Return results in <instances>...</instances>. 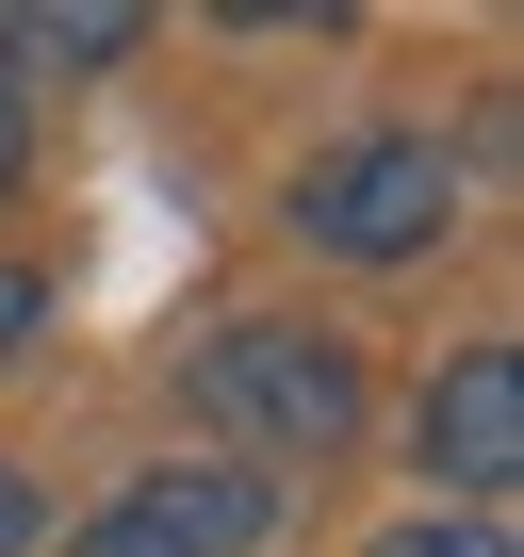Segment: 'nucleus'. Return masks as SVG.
<instances>
[{
    "label": "nucleus",
    "instance_id": "nucleus-1",
    "mask_svg": "<svg viewBox=\"0 0 524 557\" xmlns=\"http://www.w3.org/2000/svg\"><path fill=\"white\" fill-rule=\"evenodd\" d=\"M197 410H213L246 459H345L377 394H361V345H345V329L246 312V329H213V345H197Z\"/></svg>",
    "mask_w": 524,
    "mask_h": 557
},
{
    "label": "nucleus",
    "instance_id": "nucleus-2",
    "mask_svg": "<svg viewBox=\"0 0 524 557\" xmlns=\"http://www.w3.org/2000/svg\"><path fill=\"white\" fill-rule=\"evenodd\" d=\"M459 230V148L442 132H345L296 164V246L312 262H426Z\"/></svg>",
    "mask_w": 524,
    "mask_h": 557
},
{
    "label": "nucleus",
    "instance_id": "nucleus-3",
    "mask_svg": "<svg viewBox=\"0 0 524 557\" xmlns=\"http://www.w3.org/2000/svg\"><path fill=\"white\" fill-rule=\"evenodd\" d=\"M262 524H279V475H246V459H164V475H132V492L83 524V557H262Z\"/></svg>",
    "mask_w": 524,
    "mask_h": 557
},
{
    "label": "nucleus",
    "instance_id": "nucleus-4",
    "mask_svg": "<svg viewBox=\"0 0 524 557\" xmlns=\"http://www.w3.org/2000/svg\"><path fill=\"white\" fill-rule=\"evenodd\" d=\"M410 443H426V475L491 524V508L524 492V345H459V361L426 377V426H410Z\"/></svg>",
    "mask_w": 524,
    "mask_h": 557
},
{
    "label": "nucleus",
    "instance_id": "nucleus-5",
    "mask_svg": "<svg viewBox=\"0 0 524 557\" xmlns=\"http://www.w3.org/2000/svg\"><path fill=\"white\" fill-rule=\"evenodd\" d=\"M132 50H148L132 0H17V17H0V99H17V83H99Z\"/></svg>",
    "mask_w": 524,
    "mask_h": 557
},
{
    "label": "nucleus",
    "instance_id": "nucleus-6",
    "mask_svg": "<svg viewBox=\"0 0 524 557\" xmlns=\"http://www.w3.org/2000/svg\"><path fill=\"white\" fill-rule=\"evenodd\" d=\"M377 557H508V524H475V508H442V524H394Z\"/></svg>",
    "mask_w": 524,
    "mask_h": 557
},
{
    "label": "nucleus",
    "instance_id": "nucleus-7",
    "mask_svg": "<svg viewBox=\"0 0 524 557\" xmlns=\"http://www.w3.org/2000/svg\"><path fill=\"white\" fill-rule=\"evenodd\" d=\"M34 329H50V278H34V262H0V361H17Z\"/></svg>",
    "mask_w": 524,
    "mask_h": 557
},
{
    "label": "nucleus",
    "instance_id": "nucleus-8",
    "mask_svg": "<svg viewBox=\"0 0 524 557\" xmlns=\"http://www.w3.org/2000/svg\"><path fill=\"white\" fill-rule=\"evenodd\" d=\"M17 164H34V99H0V197H17Z\"/></svg>",
    "mask_w": 524,
    "mask_h": 557
},
{
    "label": "nucleus",
    "instance_id": "nucleus-9",
    "mask_svg": "<svg viewBox=\"0 0 524 557\" xmlns=\"http://www.w3.org/2000/svg\"><path fill=\"white\" fill-rule=\"evenodd\" d=\"M17 541H34V475L0 459V557H17Z\"/></svg>",
    "mask_w": 524,
    "mask_h": 557
}]
</instances>
